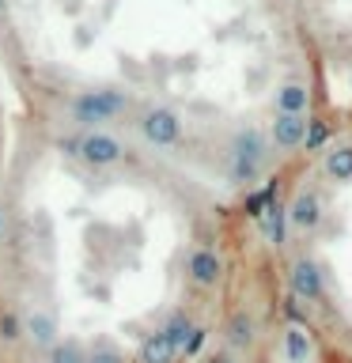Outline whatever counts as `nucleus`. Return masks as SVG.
I'll return each mask as SVG.
<instances>
[{"label": "nucleus", "mask_w": 352, "mask_h": 363, "mask_svg": "<svg viewBox=\"0 0 352 363\" xmlns=\"http://www.w3.org/2000/svg\"><path fill=\"white\" fill-rule=\"evenodd\" d=\"M269 147H273L269 136L254 125L235 129L231 140H227V182L238 189H254L269 167Z\"/></svg>", "instance_id": "f257e3e1"}, {"label": "nucleus", "mask_w": 352, "mask_h": 363, "mask_svg": "<svg viewBox=\"0 0 352 363\" xmlns=\"http://www.w3.org/2000/svg\"><path fill=\"white\" fill-rule=\"evenodd\" d=\"M125 110H129V95H125V91H118V87L79 91V95L68 99V118H72V125H79L84 133L118 121Z\"/></svg>", "instance_id": "f03ea898"}, {"label": "nucleus", "mask_w": 352, "mask_h": 363, "mask_svg": "<svg viewBox=\"0 0 352 363\" xmlns=\"http://www.w3.org/2000/svg\"><path fill=\"white\" fill-rule=\"evenodd\" d=\"M136 133H141V140L148 147L170 152V147H178L182 136H186V121H182V113L170 110V106H144L141 118H136Z\"/></svg>", "instance_id": "7ed1b4c3"}, {"label": "nucleus", "mask_w": 352, "mask_h": 363, "mask_svg": "<svg viewBox=\"0 0 352 363\" xmlns=\"http://www.w3.org/2000/svg\"><path fill=\"white\" fill-rule=\"evenodd\" d=\"M288 295H295L299 303H322L326 299V272L314 257H292L288 261Z\"/></svg>", "instance_id": "20e7f679"}, {"label": "nucleus", "mask_w": 352, "mask_h": 363, "mask_svg": "<svg viewBox=\"0 0 352 363\" xmlns=\"http://www.w3.org/2000/svg\"><path fill=\"white\" fill-rule=\"evenodd\" d=\"M125 159V144L106 129H91L79 133V163H87L91 170H110Z\"/></svg>", "instance_id": "39448f33"}, {"label": "nucleus", "mask_w": 352, "mask_h": 363, "mask_svg": "<svg viewBox=\"0 0 352 363\" xmlns=\"http://www.w3.org/2000/svg\"><path fill=\"white\" fill-rule=\"evenodd\" d=\"M326 220V204H322V193L314 186H303L295 197L288 201V227L299 235H314Z\"/></svg>", "instance_id": "423d86ee"}, {"label": "nucleus", "mask_w": 352, "mask_h": 363, "mask_svg": "<svg viewBox=\"0 0 352 363\" xmlns=\"http://www.w3.org/2000/svg\"><path fill=\"white\" fill-rule=\"evenodd\" d=\"M186 280L197 291H212L224 280V257L212 246H193L186 254Z\"/></svg>", "instance_id": "0eeeda50"}, {"label": "nucleus", "mask_w": 352, "mask_h": 363, "mask_svg": "<svg viewBox=\"0 0 352 363\" xmlns=\"http://www.w3.org/2000/svg\"><path fill=\"white\" fill-rule=\"evenodd\" d=\"M23 337H27L38 352H50L57 340H61V322H57V314L50 306H31V311L23 314Z\"/></svg>", "instance_id": "6e6552de"}, {"label": "nucleus", "mask_w": 352, "mask_h": 363, "mask_svg": "<svg viewBox=\"0 0 352 363\" xmlns=\"http://www.w3.org/2000/svg\"><path fill=\"white\" fill-rule=\"evenodd\" d=\"M269 144L277 147L280 155H292V152H303V140H307V118L299 113H273L269 121Z\"/></svg>", "instance_id": "1a4fd4ad"}, {"label": "nucleus", "mask_w": 352, "mask_h": 363, "mask_svg": "<svg viewBox=\"0 0 352 363\" xmlns=\"http://www.w3.org/2000/svg\"><path fill=\"white\" fill-rule=\"evenodd\" d=\"M254 340H258V322H254V314L243 311V306L227 314V322H224V352H231V356H243V352L254 348Z\"/></svg>", "instance_id": "9d476101"}, {"label": "nucleus", "mask_w": 352, "mask_h": 363, "mask_svg": "<svg viewBox=\"0 0 352 363\" xmlns=\"http://www.w3.org/2000/svg\"><path fill=\"white\" fill-rule=\"evenodd\" d=\"M273 110L307 118V110H311V87H307L303 79H284V84L273 91Z\"/></svg>", "instance_id": "9b49d317"}, {"label": "nucleus", "mask_w": 352, "mask_h": 363, "mask_svg": "<svg viewBox=\"0 0 352 363\" xmlns=\"http://www.w3.org/2000/svg\"><path fill=\"white\" fill-rule=\"evenodd\" d=\"M280 359L284 363H311L314 359V340L303 325H284L280 329Z\"/></svg>", "instance_id": "f8f14e48"}, {"label": "nucleus", "mask_w": 352, "mask_h": 363, "mask_svg": "<svg viewBox=\"0 0 352 363\" xmlns=\"http://www.w3.org/2000/svg\"><path fill=\"white\" fill-rule=\"evenodd\" d=\"M258 235L265 238V242L273 246V250H280L284 242H288V204H273V208L258 220Z\"/></svg>", "instance_id": "ddd939ff"}, {"label": "nucleus", "mask_w": 352, "mask_h": 363, "mask_svg": "<svg viewBox=\"0 0 352 363\" xmlns=\"http://www.w3.org/2000/svg\"><path fill=\"white\" fill-rule=\"evenodd\" d=\"M322 174H326L329 182H337V186H348V182H352V144L326 147V155H322Z\"/></svg>", "instance_id": "4468645a"}, {"label": "nucleus", "mask_w": 352, "mask_h": 363, "mask_svg": "<svg viewBox=\"0 0 352 363\" xmlns=\"http://www.w3.org/2000/svg\"><path fill=\"white\" fill-rule=\"evenodd\" d=\"M280 201V182L277 178H269L265 186H254V189H246V201H243V212L250 216V220H261V216H265L273 204Z\"/></svg>", "instance_id": "2eb2a0df"}, {"label": "nucleus", "mask_w": 352, "mask_h": 363, "mask_svg": "<svg viewBox=\"0 0 352 363\" xmlns=\"http://www.w3.org/2000/svg\"><path fill=\"white\" fill-rule=\"evenodd\" d=\"M182 356H178V348L170 345V340L159 333H148L144 340H141V348H136V363H178Z\"/></svg>", "instance_id": "dca6fc26"}, {"label": "nucleus", "mask_w": 352, "mask_h": 363, "mask_svg": "<svg viewBox=\"0 0 352 363\" xmlns=\"http://www.w3.org/2000/svg\"><path fill=\"white\" fill-rule=\"evenodd\" d=\"M193 325H197V322H193V314L186 311V306H175V311H170V314L163 318L159 333H163V337L170 340V345L178 348V356H182V345H186V337L193 333Z\"/></svg>", "instance_id": "f3484780"}, {"label": "nucleus", "mask_w": 352, "mask_h": 363, "mask_svg": "<svg viewBox=\"0 0 352 363\" xmlns=\"http://www.w3.org/2000/svg\"><path fill=\"white\" fill-rule=\"evenodd\" d=\"M329 136H334V125L326 118H307V140H303V152L307 155H322L329 147Z\"/></svg>", "instance_id": "a211bd4d"}, {"label": "nucleus", "mask_w": 352, "mask_h": 363, "mask_svg": "<svg viewBox=\"0 0 352 363\" xmlns=\"http://www.w3.org/2000/svg\"><path fill=\"white\" fill-rule=\"evenodd\" d=\"M45 363H87V345L76 337H65L45 352Z\"/></svg>", "instance_id": "6ab92c4d"}, {"label": "nucleus", "mask_w": 352, "mask_h": 363, "mask_svg": "<svg viewBox=\"0 0 352 363\" xmlns=\"http://www.w3.org/2000/svg\"><path fill=\"white\" fill-rule=\"evenodd\" d=\"M87 363H129V359H125V352L114 340L99 337L95 345H87Z\"/></svg>", "instance_id": "aec40b11"}, {"label": "nucleus", "mask_w": 352, "mask_h": 363, "mask_svg": "<svg viewBox=\"0 0 352 363\" xmlns=\"http://www.w3.org/2000/svg\"><path fill=\"white\" fill-rule=\"evenodd\" d=\"M23 340V314L0 311V345H16Z\"/></svg>", "instance_id": "412c9836"}, {"label": "nucleus", "mask_w": 352, "mask_h": 363, "mask_svg": "<svg viewBox=\"0 0 352 363\" xmlns=\"http://www.w3.org/2000/svg\"><path fill=\"white\" fill-rule=\"evenodd\" d=\"M280 314H284V325H303L307 329V303H299L295 295H284Z\"/></svg>", "instance_id": "4be33fe9"}, {"label": "nucleus", "mask_w": 352, "mask_h": 363, "mask_svg": "<svg viewBox=\"0 0 352 363\" xmlns=\"http://www.w3.org/2000/svg\"><path fill=\"white\" fill-rule=\"evenodd\" d=\"M204 345H209V325H193V333L186 337V345H182V356H186V359L201 356Z\"/></svg>", "instance_id": "5701e85b"}, {"label": "nucleus", "mask_w": 352, "mask_h": 363, "mask_svg": "<svg viewBox=\"0 0 352 363\" xmlns=\"http://www.w3.org/2000/svg\"><path fill=\"white\" fill-rule=\"evenodd\" d=\"M57 147H61V155L79 159V136H61V140H57Z\"/></svg>", "instance_id": "b1692460"}, {"label": "nucleus", "mask_w": 352, "mask_h": 363, "mask_svg": "<svg viewBox=\"0 0 352 363\" xmlns=\"http://www.w3.org/2000/svg\"><path fill=\"white\" fill-rule=\"evenodd\" d=\"M209 363H235V356H231V352H220V356H212Z\"/></svg>", "instance_id": "393cba45"}, {"label": "nucleus", "mask_w": 352, "mask_h": 363, "mask_svg": "<svg viewBox=\"0 0 352 363\" xmlns=\"http://www.w3.org/2000/svg\"><path fill=\"white\" fill-rule=\"evenodd\" d=\"M4 227H8V220H4V201H0V242H4Z\"/></svg>", "instance_id": "a878e982"}, {"label": "nucleus", "mask_w": 352, "mask_h": 363, "mask_svg": "<svg viewBox=\"0 0 352 363\" xmlns=\"http://www.w3.org/2000/svg\"><path fill=\"white\" fill-rule=\"evenodd\" d=\"M4 11H8V0H0V16H4Z\"/></svg>", "instance_id": "bb28decb"}]
</instances>
